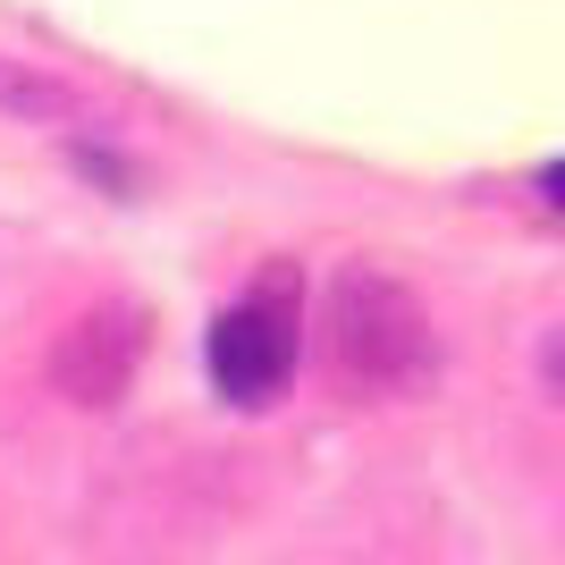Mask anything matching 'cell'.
<instances>
[{
	"label": "cell",
	"mask_w": 565,
	"mask_h": 565,
	"mask_svg": "<svg viewBox=\"0 0 565 565\" xmlns=\"http://www.w3.org/2000/svg\"><path fill=\"white\" fill-rule=\"evenodd\" d=\"M321 363L347 397H423L439 380V338H430L423 296L380 262H347L321 296Z\"/></svg>",
	"instance_id": "cell-1"
},
{
	"label": "cell",
	"mask_w": 565,
	"mask_h": 565,
	"mask_svg": "<svg viewBox=\"0 0 565 565\" xmlns=\"http://www.w3.org/2000/svg\"><path fill=\"white\" fill-rule=\"evenodd\" d=\"M203 354H212L220 397L245 405V414H270V405L287 397L296 363H305V279H296L287 262H270V279L212 321V347Z\"/></svg>",
	"instance_id": "cell-2"
},
{
	"label": "cell",
	"mask_w": 565,
	"mask_h": 565,
	"mask_svg": "<svg viewBox=\"0 0 565 565\" xmlns=\"http://www.w3.org/2000/svg\"><path fill=\"white\" fill-rule=\"evenodd\" d=\"M143 363V312L136 305H94L76 312L60 347H51V388L68 405H118L127 397V380Z\"/></svg>",
	"instance_id": "cell-3"
},
{
	"label": "cell",
	"mask_w": 565,
	"mask_h": 565,
	"mask_svg": "<svg viewBox=\"0 0 565 565\" xmlns=\"http://www.w3.org/2000/svg\"><path fill=\"white\" fill-rule=\"evenodd\" d=\"M0 110H18V118H85V102H76L60 76L25 68V60H0Z\"/></svg>",
	"instance_id": "cell-4"
},
{
	"label": "cell",
	"mask_w": 565,
	"mask_h": 565,
	"mask_svg": "<svg viewBox=\"0 0 565 565\" xmlns=\"http://www.w3.org/2000/svg\"><path fill=\"white\" fill-rule=\"evenodd\" d=\"M541 388H548V405L565 414V330L541 338Z\"/></svg>",
	"instance_id": "cell-5"
},
{
	"label": "cell",
	"mask_w": 565,
	"mask_h": 565,
	"mask_svg": "<svg viewBox=\"0 0 565 565\" xmlns=\"http://www.w3.org/2000/svg\"><path fill=\"white\" fill-rule=\"evenodd\" d=\"M541 194H548V203L565 212V161H548V169H541Z\"/></svg>",
	"instance_id": "cell-6"
}]
</instances>
